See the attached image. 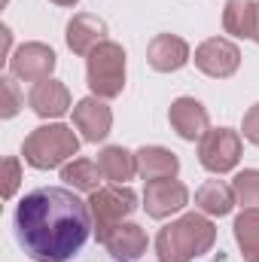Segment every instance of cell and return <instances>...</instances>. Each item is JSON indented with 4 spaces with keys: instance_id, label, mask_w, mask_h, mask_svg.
<instances>
[{
    "instance_id": "e0dca14e",
    "label": "cell",
    "mask_w": 259,
    "mask_h": 262,
    "mask_svg": "<svg viewBox=\"0 0 259 262\" xmlns=\"http://www.w3.org/2000/svg\"><path fill=\"white\" fill-rule=\"evenodd\" d=\"M98 165H101L104 180L125 186L137 174V152H128L125 146H104L98 152Z\"/></svg>"
},
{
    "instance_id": "d4e9b609",
    "label": "cell",
    "mask_w": 259,
    "mask_h": 262,
    "mask_svg": "<svg viewBox=\"0 0 259 262\" xmlns=\"http://www.w3.org/2000/svg\"><path fill=\"white\" fill-rule=\"evenodd\" d=\"M244 137L259 146V104H253V107L244 113Z\"/></svg>"
},
{
    "instance_id": "7402d4cb",
    "label": "cell",
    "mask_w": 259,
    "mask_h": 262,
    "mask_svg": "<svg viewBox=\"0 0 259 262\" xmlns=\"http://www.w3.org/2000/svg\"><path fill=\"white\" fill-rule=\"evenodd\" d=\"M232 189L241 207H259V171L256 168H244L235 174Z\"/></svg>"
},
{
    "instance_id": "4316f807",
    "label": "cell",
    "mask_w": 259,
    "mask_h": 262,
    "mask_svg": "<svg viewBox=\"0 0 259 262\" xmlns=\"http://www.w3.org/2000/svg\"><path fill=\"white\" fill-rule=\"evenodd\" d=\"M52 3H58V6H73V3H79V0H52Z\"/></svg>"
},
{
    "instance_id": "3957f363",
    "label": "cell",
    "mask_w": 259,
    "mask_h": 262,
    "mask_svg": "<svg viewBox=\"0 0 259 262\" xmlns=\"http://www.w3.org/2000/svg\"><path fill=\"white\" fill-rule=\"evenodd\" d=\"M21 152H25V162L37 171L61 168L79 152V137L73 134V128H67L61 122L40 125L25 137Z\"/></svg>"
},
{
    "instance_id": "484cf974",
    "label": "cell",
    "mask_w": 259,
    "mask_h": 262,
    "mask_svg": "<svg viewBox=\"0 0 259 262\" xmlns=\"http://www.w3.org/2000/svg\"><path fill=\"white\" fill-rule=\"evenodd\" d=\"M250 40L259 43V0L253 3V34H250Z\"/></svg>"
},
{
    "instance_id": "9c48e42d",
    "label": "cell",
    "mask_w": 259,
    "mask_h": 262,
    "mask_svg": "<svg viewBox=\"0 0 259 262\" xmlns=\"http://www.w3.org/2000/svg\"><path fill=\"white\" fill-rule=\"evenodd\" d=\"M189 204V189L180 180H153L143 192V210L153 220H165Z\"/></svg>"
},
{
    "instance_id": "9a60e30c",
    "label": "cell",
    "mask_w": 259,
    "mask_h": 262,
    "mask_svg": "<svg viewBox=\"0 0 259 262\" xmlns=\"http://www.w3.org/2000/svg\"><path fill=\"white\" fill-rule=\"evenodd\" d=\"M180 171V159L165 149V146H143L137 149V174L153 183V180H174Z\"/></svg>"
},
{
    "instance_id": "603a6c76",
    "label": "cell",
    "mask_w": 259,
    "mask_h": 262,
    "mask_svg": "<svg viewBox=\"0 0 259 262\" xmlns=\"http://www.w3.org/2000/svg\"><path fill=\"white\" fill-rule=\"evenodd\" d=\"M18 183H21V165H18L15 156H6L3 159V198L15 195Z\"/></svg>"
},
{
    "instance_id": "ba28073f",
    "label": "cell",
    "mask_w": 259,
    "mask_h": 262,
    "mask_svg": "<svg viewBox=\"0 0 259 262\" xmlns=\"http://www.w3.org/2000/svg\"><path fill=\"white\" fill-rule=\"evenodd\" d=\"M9 70L15 79L25 82H43L52 76L55 70V52L46 43H21L12 55H9Z\"/></svg>"
},
{
    "instance_id": "277c9868",
    "label": "cell",
    "mask_w": 259,
    "mask_h": 262,
    "mask_svg": "<svg viewBox=\"0 0 259 262\" xmlns=\"http://www.w3.org/2000/svg\"><path fill=\"white\" fill-rule=\"evenodd\" d=\"M85 79L95 98H119L125 89V49L113 40L98 43L85 55Z\"/></svg>"
},
{
    "instance_id": "5b68a950",
    "label": "cell",
    "mask_w": 259,
    "mask_h": 262,
    "mask_svg": "<svg viewBox=\"0 0 259 262\" xmlns=\"http://www.w3.org/2000/svg\"><path fill=\"white\" fill-rule=\"evenodd\" d=\"M89 210H92L95 235H98V241L104 244L107 235H110L119 223H125V216H131V213L137 210V195H134V189L119 186V183L101 186L98 192L89 195Z\"/></svg>"
},
{
    "instance_id": "7c38bea8",
    "label": "cell",
    "mask_w": 259,
    "mask_h": 262,
    "mask_svg": "<svg viewBox=\"0 0 259 262\" xmlns=\"http://www.w3.org/2000/svg\"><path fill=\"white\" fill-rule=\"evenodd\" d=\"M189 58H192L189 55V43L183 37H174V34L153 37V43L146 49V61H149L153 70H159V73H174V70L189 64Z\"/></svg>"
},
{
    "instance_id": "52a82bcc",
    "label": "cell",
    "mask_w": 259,
    "mask_h": 262,
    "mask_svg": "<svg viewBox=\"0 0 259 262\" xmlns=\"http://www.w3.org/2000/svg\"><path fill=\"white\" fill-rule=\"evenodd\" d=\"M195 67L213 79H229L241 67V49L226 37H210L195 49Z\"/></svg>"
},
{
    "instance_id": "ffe728a7",
    "label": "cell",
    "mask_w": 259,
    "mask_h": 262,
    "mask_svg": "<svg viewBox=\"0 0 259 262\" xmlns=\"http://www.w3.org/2000/svg\"><path fill=\"white\" fill-rule=\"evenodd\" d=\"M101 165L92 162V159H73L61 168V180H64L70 189H79V192H98L101 189Z\"/></svg>"
},
{
    "instance_id": "d6986e66",
    "label": "cell",
    "mask_w": 259,
    "mask_h": 262,
    "mask_svg": "<svg viewBox=\"0 0 259 262\" xmlns=\"http://www.w3.org/2000/svg\"><path fill=\"white\" fill-rule=\"evenodd\" d=\"M235 241L244 262H259V207H244L235 216Z\"/></svg>"
},
{
    "instance_id": "cb8c5ba5",
    "label": "cell",
    "mask_w": 259,
    "mask_h": 262,
    "mask_svg": "<svg viewBox=\"0 0 259 262\" xmlns=\"http://www.w3.org/2000/svg\"><path fill=\"white\" fill-rule=\"evenodd\" d=\"M0 82H3V85H0V89H3V104H0L3 110H0V113H3V119H12V116L21 110V98H18V92H15L12 76H3Z\"/></svg>"
},
{
    "instance_id": "5bb4252c",
    "label": "cell",
    "mask_w": 259,
    "mask_h": 262,
    "mask_svg": "<svg viewBox=\"0 0 259 262\" xmlns=\"http://www.w3.org/2000/svg\"><path fill=\"white\" fill-rule=\"evenodd\" d=\"M67 46L73 55H89L98 43L107 40V21L89 12H79L67 21Z\"/></svg>"
},
{
    "instance_id": "7a4b0ae2",
    "label": "cell",
    "mask_w": 259,
    "mask_h": 262,
    "mask_svg": "<svg viewBox=\"0 0 259 262\" xmlns=\"http://www.w3.org/2000/svg\"><path fill=\"white\" fill-rule=\"evenodd\" d=\"M217 241V226L204 213H186L156 235L159 262H192L204 256Z\"/></svg>"
},
{
    "instance_id": "8992f818",
    "label": "cell",
    "mask_w": 259,
    "mask_h": 262,
    "mask_svg": "<svg viewBox=\"0 0 259 262\" xmlns=\"http://www.w3.org/2000/svg\"><path fill=\"white\" fill-rule=\"evenodd\" d=\"M198 162L210 174H226L241 162V134L232 128H210L198 140Z\"/></svg>"
},
{
    "instance_id": "4fadbf2b",
    "label": "cell",
    "mask_w": 259,
    "mask_h": 262,
    "mask_svg": "<svg viewBox=\"0 0 259 262\" xmlns=\"http://www.w3.org/2000/svg\"><path fill=\"white\" fill-rule=\"evenodd\" d=\"M28 104L40 119H61L70 110V92L58 79H43V82H34Z\"/></svg>"
},
{
    "instance_id": "30bf717a",
    "label": "cell",
    "mask_w": 259,
    "mask_h": 262,
    "mask_svg": "<svg viewBox=\"0 0 259 262\" xmlns=\"http://www.w3.org/2000/svg\"><path fill=\"white\" fill-rule=\"evenodd\" d=\"M73 125L76 131H82V140L89 143H98L110 134V125H113V113L110 107L104 104V98H82L76 101L73 107Z\"/></svg>"
},
{
    "instance_id": "44dd1931",
    "label": "cell",
    "mask_w": 259,
    "mask_h": 262,
    "mask_svg": "<svg viewBox=\"0 0 259 262\" xmlns=\"http://www.w3.org/2000/svg\"><path fill=\"white\" fill-rule=\"evenodd\" d=\"M253 3L256 0H226L223 6V28L232 37H250L253 34Z\"/></svg>"
},
{
    "instance_id": "2e32d148",
    "label": "cell",
    "mask_w": 259,
    "mask_h": 262,
    "mask_svg": "<svg viewBox=\"0 0 259 262\" xmlns=\"http://www.w3.org/2000/svg\"><path fill=\"white\" fill-rule=\"evenodd\" d=\"M104 247H107L116 259L137 262L146 253V232H143L137 223H119V226L107 235Z\"/></svg>"
},
{
    "instance_id": "8fae6325",
    "label": "cell",
    "mask_w": 259,
    "mask_h": 262,
    "mask_svg": "<svg viewBox=\"0 0 259 262\" xmlns=\"http://www.w3.org/2000/svg\"><path fill=\"white\" fill-rule=\"evenodd\" d=\"M168 119H171V128L183 140H201L210 131V116H207L204 104L195 98H177L168 110Z\"/></svg>"
},
{
    "instance_id": "ac0fdd59",
    "label": "cell",
    "mask_w": 259,
    "mask_h": 262,
    "mask_svg": "<svg viewBox=\"0 0 259 262\" xmlns=\"http://www.w3.org/2000/svg\"><path fill=\"white\" fill-rule=\"evenodd\" d=\"M235 204H238L235 189L229 183H223V180H207L195 192V207L201 213H207V216H226V213H232Z\"/></svg>"
},
{
    "instance_id": "6da1fadb",
    "label": "cell",
    "mask_w": 259,
    "mask_h": 262,
    "mask_svg": "<svg viewBox=\"0 0 259 262\" xmlns=\"http://www.w3.org/2000/svg\"><path fill=\"white\" fill-rule=\"evenodd\" d=\"M89 201L64 186H43L21 198L15 210V235L34 262H67L92 235Z\"/></svg>"
}]
</instances>
